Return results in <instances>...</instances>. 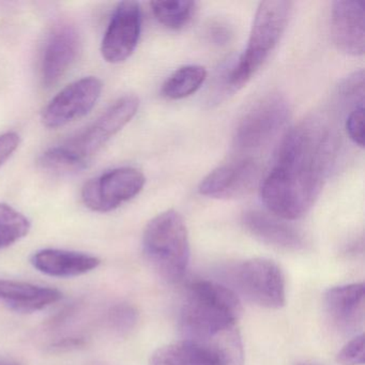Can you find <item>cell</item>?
<instances>
[{
	"label": "cell",
	"mask_w": 365,
	"mask_h": 365,
	"mask_svg": "<svg viewBox=\"0 0 365 365\" xmlns=\"http://www.w3.org/2000/svg\"><path fill=\"white\" fill-rule=\"evenodd\" d=\"M337 146L332 128L316 117L287 132L260 185L262 202L273 215L292 221L309 212L332 170Z\"/></svg>",
	"instance_id": "obj_1"
},
{
	"label": "cell",
	"mask_w": 365,
	"mask_h": 365,
	"mask_svg": "<svg viewBox=\"0 0 365 365\" xmlns=\"http://www.w3.org/2000/svg\"><path fill=\"white\" fill-rule=\"evenodd\" d=\"M138 108L140 100L135 96L119 98L86 129L63 144L46 150L40 157V166L54 174L84 170L106 143L132 120Z\"/></svg>",
	"instance_id": "obj_2"
},
{
	"label": "cell",
	"mask_w": 365,
	"mask_h": 365,
	"mask_svg": "<svg viewBox=\"0 0 365 365\" xmlns=\"http://www.w3.org/2000/svg\"><path fill=\"white\" fill-rule=\"evenodd\" d=\"M241 311L234 290L215 282H195L187 288L181 304V332L185 339L209 343L235 329Z\"/></svg>",
	"instance_id": "obj_3"
},
{
	"label": "cell",
	"mask_w": 365,
	"mask_h": 365,
	"mask_svg": "<svg viewBox=\"0 0 365 365\" xmlns=\"http://www.w3.org/2000/svg\"><path fill=\"white\" fill-rule=\"evenodd\" d=\"M292 4L285 0H268L258 6L245 52L226 73L228 89H240L250 82L256 72L274 51L287 27Z\"/></svg>",
	"instance_id": "obj_4"
},
{
	"label": "cell",
	"mask_w": 365,
	"mask_h": 365,
	"mask_svg": "<svg viewBox=\"0 0 365 365\" xmlns=\"http://www.w3.org/2000/svg\"><path fill=\"white\" fill-rule=\"evenodd\" d=\"M143 250L151 268L168 283L181 281L190 262L189 232L177 211L153 217L143 235Z\"/></svg>",
	"instance_id": "obj_5"
},
{
	"label": "cell",
	"mask_w": 365,
	"mask_h": 365,
	"mask_svg": "<svg viewBox=\"0 0 365 365\" xmlns=\"http://www.w3.org/2000/svg\"><path fill=\"white\" fill-rule=\"evenodd\" d=\"M289 117V103L283 95L264 96L239 120L235 130V146L245 151L262 148L285 127Z\"/></svg>",
	"instance_id": "obj_6"
},
{
	"label": "cell",
	"mask_w": 365,
	"mask_h": 365,
	"mask_svg": "<svg viewBox=\"0 0 365 365\" xmlns=\"http://www.w3.org/2000/svg\"><path fill=\"white\" fill-rule=\"evenodd\" d=\"M237 289L251 302L266 309H281L286 301L283 271L272 260L252 258L232 271Z\"/></svg>",
	"instance_id": "obj_7"
},
{
	"label": "cell",
	"mask_w": 365,
	"mask_h": 365,
	"mask_svg": "<svg viewBox=\"0 0 365 365\" xmlns=\"http://www.w3.org/2000/svg\"><path fill=\"white\" fill-rule=\"evenodd\" d=\"M145 183V175L138 168H115L85 183L82 200L95 212H110L138 196Z\"/></svg>",
	"instance_id": "obj_8"
},
{
	"label": "cell",
	"mask_w": 365,
	"mask_h": 365,
	"mask_svg": "<svg viewBox=\"0 0 365 365\" xmlns=\"http://www.w3.org/2000/svg\"><path fill=\"white\" fill-rule=\"evenodd\" d=\"M102 89L101 81L95 76L68 85L44 108L41 115L44 127L58 129L86 116L101 97Z\"/></svg>",
	"instance_id": "obj_9"
},
{
	"label": "cell",
	"mask_w": 365,
	"mask_h": 365,
	"mask_svg": "<svg viewBox=\"0 0 365 365\" xmlns=\"http://www.w3.org/2000/svg\"><path fill=\"white\" fill-rule=\"evenodd\" d=\"M142 31V10L136 1L119 3L101 44V54L110 63L127 61L138 46Z\"/></svg>",
	"instance_id": "obj_10"
},
{
	"label": "cell",
	"mask_w": 365,
	"mask_h": 365,
	"mask_svg": "<svg viewBox=\"0 0 365 365\" xmlns=\"http://www.w3.org/2000/svg\"><path fill=\"white\" fill-rule=\"evenodd\" d=\"M258 178V164L252 159H241L215 168L202 179L198 191L215 200H236L251 193Z\"/></svg>",
	"instance_id": "obj_11"
},
{
	"label": "cell",
	"mask_w": 365,
	"mask_h": 365,
	"mask_svg": "<svg viewBox=\"0 0 365 365\" xmlns=\"http://www.w3.org/2000/svg\"><path fill=\"white\" fill-rule=\"evenodd\" d=\"M81 39L76 27L61 24L46 40L41 58V80L44 87L61 82L78 58Z\"/></svg>",
	"instance_id": "obj_12"
},
{
	"label": "cell",
	"mask_w": 365,
	"mask_h": 365,
	"mask_svg": "<svg viewBox=\"0 0 365 365\" xmlns=\"http://www.w3.org/2000/svg\"><path fill=\"white\" fill-rule=\"evenodd\" d=\"M331 33L339 50L351 56L365 51L364 4L359 0H337L331 9Z\"/></svg>",
	"instance_id": "obj_13"
},
{
	"label": "cell",
	"mask_w": 365,
	"mask_h": 365,
	"mask_svg": "<svg viewBox=\"0 0 365 365\" xmlns=\"http://www.w3.org/2000/svg\"><path fill=\"white\" fill-rule=\"evenodd\" d=\"M365 287L363 283L329 288L324 294L327 315L336 328L354 332L364 322Z\"/></svg>",
	"instance_id": "obj_14"
},
{
	"label": "cell",
	"mask_w": 365,
	"mask_h": 365,
	"mask_svg": "<svg viewBox=\"0 0 365 365\" xmlns=\"http://www.w3.org/2000/svg\"><path fill=\"white\" fill-rule=\"evenodd\" d=\"M242 223L250 234L266 245L287 251H298L304 247L302 235L275 215L250 210L243 215Z\"/></svg>",
	"instance_id": "obj_15"
},
{
	"label": "cell",
	"mask_w": 365,
	"mask_h": 365,
	"mask_svg": "<svg viewBox=\"0 0 365 365\" xmlns=\"http://www.w3.org/2000/svg\"><path fill=\"white\" fill-rule=\"evenodd\" d=\"M31 264L40 272L54 277H74L95 270L101 260L91 254L67 250L44 249L36 252Z\"/></svg>",
	"instance_id": "obj_16"
},
{
	"label": "cell",
	"mask_w": 365,
	"mask_h": 365,
	"mask_svg": "<svg viewBox=\"0 0 365 365\" xmlns=\"http://www.w3.org/2000/svg\"><path fill=\"white\" fill-rule=\"evenodd\" d=\"M61 298L63 294L56 288L0 279V302L12 311L34 313L58 302Z\"/></svg>",
	"instance_id": "obj_17"
},
{
	"label": "cell",
	"mask_w": 365,
	"mask_h": 365,
	"mask_svg": "<svg viewBox=\"0 0 365 365\" xmlns=\"http://www.w3.org/2000/svg\"><path fill=\"white\" fill-rule=\"evenodd\" d=\"M150 365H223L221 351L215 343L183 339L153 352Z\"/></svg>",
	"instance_id": "obj_18"
},
{
	"label": "cell",
	"mask_w": 365,
	"mask_h": 365,
	"mask_svg": "<svg viewBox=\"0 0 365 365\" xmlns=\"http://www.w3.org/2000/svg\"><path fill=\"white\" fill-rule=\"evenodd\" d=\"M207 80V71L198 65L179 68L162 87V93L168 99L181 100L195 93Z\"/></svg>",
	"instance_id": "obj_19"
},
{
	"label": "cell",
	"mask_w": 365,
	"mask_h": 365,
	"mask_svg": "<svg viewBox=\"0 0 365 365\" xmlns=\"http://www.w3.org/2000/svg\"><path fill=\"white\" fill-rule=\"evenodd\" d=\"M153 16L166 29L178 31L189 24L196 10L195 1L168 0L151 3Z\"/></svg>",
	"instance_id": "obj_20"
},
{
	"label": "cell",
	"mask_w": 365,
	"mask_h": 365,
	"mask_svg": "<svg viewBox=\"0 0 365 365\" xmlns=\"http://www.w3.org/2000/svg\"><path fill=\"white\" fill-rule=\"evenodd\" d=\"M31 222L9 205L0 204V249L10 247L29 235Z\"/></svg>",
	"instance_id": "obj_21"
},
{
	"label": "cell",
	"mask_w": 365,
	"mask_h": 365,
	"mask_svg": "<svg viewBox=\"0 0 365 365\" xmlns=\"http://www.w3.org/2000/svg\"><path fill=\"white\" fill-rule=\"evenodd\" d=\"M108 327L119 335H125L135 328L138 313L133 305L129 303H119L110 307L108 313Z\"/></svg>",
	"instance_id": "obj_22"
},
{
	"label": "cell",
	"mask_w": 365,
	"mask_h": 365,
	"mask_svg": "<svg viewBox=\"0 0 365 365\" xmlns=\"http://www.w3.org/2000/svg\"><path fill=\"white\" fill-rule=\"evenodd\" d=\"M364 71L354 72L339 84V97L344 101L352 103L354 108L364 106Z\"/></svg>",
	"instance_id": "obj_23"
},
{
	"label": "cell",
	"mask_w": 365,
	"mask_h": 365,
	"mask_svg": "<svg viewBox=\"0 0 365 365\" xmlns=\"http://www.w3.org/2000/svg\"><path fill=\"white\" fill-rule=\"evenodd\" d=\"M337 363L339 365H363L365 361L364 335H356L350 339L341 351L337 354Z\"/></svg>",
	"instance_id": "obj_24"
},
{
	"label": "cell",
	"mask_w": 365,
	"mask_h": 365,
	"mask_svg": "<svg viewBox=\"0 0 365 365\" xmlns=\"http://www.w3.org/2000/svg\"><path fill=\"white\" fill-rule=\"evenodd\" d=\"M346 131L356 146H364V106L352 108L346 119Z\"/></svg>",
	"instance_id": "obj_25"
},
{
	"label": "cell",
	"mask_w": 365,
	"mask_h": 365,
	"mask_svg": "<svg viewBox=\"0 0 365 365\" xmlns=\"http://www.w3.org/2000/svg\"><path fill=\"white\" fill-rule=\"evenodd\" d=\"M21 138L16 132L0 135V166H3L20 146Z\"/></svg>",
	"instance_id": "obj_26"
},
{
	"label": "cell",
	"mask_w": 365,
	"mask_h": 365,
	"mask_svg": "<svg viewBox=\"0 0 365 365\" xmlns=\"http://www.w3.org/2000/svg\"><path fill=\"white\" fill-rule=\"evenodd\" d=\"M207 35L209 36L213 43L217 46H224L230 42L232 31H230V27H226V25H223L222 23H215L209 27Z\"/></svg>",
	"instance_id": "obj_27"
},
{
	"label": "cell",
	"mask_w": 365,
	"mask_h": 365,
	"mask_svg": "<svg viewBox=\"0 0 365 365\" xmlns=\"http://www.w3.org/2000/svg\"><path fill=\"white\" fill-rule=\"evenodd\" d=\"M83 345V341L81 339H63V341H58L54 346L55 349L63 350L71 349V348H76L78 346Z\"/></svg>",
	"instance_id": "obj_28"
},
{
	"label": "cell",
	"mask_w": 365,
	"mask_h": 365,
	"mask_svg": "<svg viewBox=\"0 0 365 365\" xmlns=\"http://www.w3.org/2000/svg\"><path fill=\"white\" fill-rule=\"evenodd\" d=\"M0 365H22L14 359L0 358Z\"/></svg>",
	"instance_id": "obj_29"
},
{
	"label": "cell",
	"mask_w": 365,
	"mask_h": 365,
	"mask_svg": "<svg viewBox=\"0 0 365 365\" xmlns=\"http://www.w3.org/2000/svg\"><path fill=\"white\" fill-rule=\"evenodd\" d=\"M298 365H309V364H298Z\"/></svg>",
	"instance_id": "obj_30"
}]
</instances>
